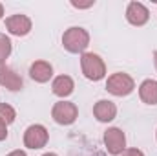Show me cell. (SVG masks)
<instances>
[{
  "instance_id": "obj_17",
  "label": "cell",
  "mask_w": 157,
  "mask_h": 156,
  "mask_svg": "<svg viewBox=\"0 0 157 156\" xmlns=\"http://www.w3.org/2000/svg\"><path fill=\"white\" fill-rule=\"evenodd\" d=\"M121 156H144V154H143V151H139V149H126Z\"/></svg>"
},
{
  "instance_id": "obj_18",
  "label": "cell",
  "mask_w": 157,
  "mask_h": 156,
  "mask_svg": "<svg viewBox=\"0 0 157 156\" xmlns=\"http://www.w3.org/2000/svg\"><path fill=\"white\" fill-rule=\"evenodd\" d=\"M6 138H7V127L0 123V142H2V140H6Z\"/></svg>"
},
{
  "instance_id": "obj_6",
  "label": "cell",
  "mask_w": 157,
  "mask_h": 156,
  "mask_svg": "<svg viewBox=\"0 0 157 156\" xmlns=\"http://www.w3.org/2000/svg\"><path fill=\"white\" fill-rule=\"evenodd\" d=\"M48 138H49V134H48L46 127H42V125H31L24 132V145L28 149H42V147H46Z\"/></svg>"
},
{
  "instance_id": "obj_14",
  "label": "cell",
  "mask_w": 157,
  "mask_h": 156,
  "mask_svg": "<svg viewBox=\"0 0 157 156\" xmlns=\"http://www.w3.org/2000/svg\"><path fill=\"white\" fill-rule=\"evenodd\" d=\"M15 117H17V112H15V109L11 107V105H7V103H0V123L2 125H11L13 121H15Z\"/></svg>"
},
{
  "instance_id": "obj_5",
  "label": "cell",
  "mask_w": 157,
  "mask_h": 156,
  "mask_svg": "<svg viewBox=\"0 0 157 156\" xmlns=\"http://www.w3.org/2000/svg\"><path fill=\"white\" fill-rule=\"evenodd\" d=\"M104 145H106L108 153L112 156H121L126 151V136H124V132L117 127L108 129L104 132Z\"/></svg>"
},
{
  "instance_id": "obj_19",
  "label": "cell",
  "mask_w": 157,
  "mask_h": 156,
  "mask_svg": "<svg viewBox=\"0 0 157 156\" xmlns=\"http://www.w3.org/2000/svg\"><path fill=\"white\" fill-rule=\"evenodd\" d=\"M7 156H28L24 151H13V153H9Z\"/></svg>"
},
{
  "instance_id": "obj_4",
  "label": "cell",
  "mask_w": 157,
  "mask_h": 156,
  "mask_svg": "<svg viewBox=\"0 0 157 156\" xmlns=\"http://www.w3.org/2000/svg\"><path fill=\"white\" fill-rule=\"evenodd\" d=\"M77 116H78L77 105L70 103V101H59L51 109V117L59 125H71V123H75Z\"/></svg>"
},
{
  "instance_id": "obj_22",
  "label": "cell",
  "mask_w": 157,
  "mask_h": 156,
  "mask_svg": "<svg viewBox=\"0 0 157 156\" xmlns=\"http://www.w3.org/2000/svg\"><path fill=\"white\" fill-rule=\"evenodd\" d=\"M42 156H57L55 153H46V154H42Z\"/></svg>"
},
{
  "instance_id": "obj_8",
  "label": "cell",
  "mask_w": 157,
  "mask_h": 156,
  "mask_svg": "<svg viewBox=\"0 0 157 156\" xmlns=\"http://www.w3.org/2000/svg\"><path fill=\"white\" fill-rule=\"evenodd\" d=\"M6 28L11 35L24 37L31 31V20L26 15H11L6 18Z\"/></svg>"
},
{
  "instance_id": "obj_9",
  "label": "cell",
  "mask_w": 157,
  "mask_h": 156,
  "mask_svg": "<svg viewBox=\"0 0 157 156\" xmlns=\"http://www.w3.org/2000/svg\"><path fill=\"white\" fill-rule=\"evenodd\" d=\"M0 84L11 92H17L24 86V81L13 68H9L7 64H0Z\"/></svg>"
},
{
  "instance_id": "obj_3",
  "label": "cell",
  "mask_w": 157,
  "mask_h": 156,
  "mask_svg": "<svg viewBox=\"0 0 157 156\" xmlns=\"http://www.w3.org/2000/svg\"><path fill=\"white\" fill-rule=\"evenodd\" d=\"M133 88H135L133 79L130 77L128 74H122V72L110 76V77H108V81H106V90H108L110 94L117 96V97L130 96V94L133 92Z\"/></svg>"
},
{
  "instance_id": "obj_1",
  "label": "cell",
  "mask_w": 157,
  "mask_h": 156,
  "mask_svg": "<svg viewBox=\"0 0 157 156\" xmlns=\"http://www.w3.org/2000/svg\"><path fill=\"white\" fill-rule=\"evenodd\" d=\"M90 44V35L84 28L73 26L70 30L64 31L62 35V46L70 51V53H82Z\"/></svg>"
},
{
  "instance_id": "obj_13",
  "label": "cell",
  "mask_w": 157,
  "mask_h": 156,
  "mask_svg": "<svg viewBox=\"0 0 157 156\" xmlns=\"http://www.w3.org/2000/svg\"><path fill=\"white\" fill-rule=\"evenodd\" d=\"M139 97L146 105H157V81L146 79L139 86Z\"/></svg>"
},
{
  "instance_id": "obj_21",
  "label": "cell",
  "mask_w": 157,
  "mask_h": 156,
  "mask_svg": "<svg viewBox=\"0 0 157 156\" xmlns=\"http://www.w3.org/2000/svg\"><path fill=\"white\" fill-rule=\"evenodd\" d=\"M2 15H4V6L0 4V18H2Z\"/></svg>"
},
{
  "instance_id": "obj_10",
  "label": "cell",
  "mask_w": 157,
  "mask_h": 156,
  "mask_svg": "<svg viewBox=\"0 0 157 156\" xmlns=\"http://www.w3.org/2000/svg\"><path fill=\"white\" fill-rule=\"evenodd\" d=\"M93 116L97 117L101 123H108V121L115 119V116H117V107H115V103H112L108 99H101L93 107Z\"/></svg>"
},
{
  "instance_id": "obj_16",
  "label": "cell",
  "mask_w": 157,
  "mask_h": 156,
  "mask_svg": "<svg viewBox=\"0 0 157 156\" xmlns=\"http://www.w3.org/2000/svg\"><path fill=\"white\" fill-rule=\"evenodd\" d=\"M95 4V0H90V2H75V0H71V6L73 7H78V9H84V7H91Z\"/></svg>"
},
{
  "instance_id": "obj_12",
  "label": "cell",
  "mask_w": 157,
  "mask_h": 156,
  "mask_svg": "<svg viewBox=\"0 0 157 156\" xmlns=\"http://www.w3.org/2000/svg\"><path fill=\"white\" fill-rule=\"evenodd\" d=\"M73 88H75V83H73V79L70 76H59V77L53 79V83H51V90L59 97H68L73 92Z\"/></svg>"
},
{
  "instance_id": "obj_15",
  "label": "cell",
  "mask_w": 157,
  "mask_h": 156,
  "mask_svg": "<svg viewBox=\"0 0 157 156\" xmlns=\"http://www.w3.org/2000/svg\"><path fill=\"white\" fill-rule=\"evenodd\" d=\"M11 55V39L0 33V64H6V59Z\"/></svg>"
},
{
  "instance_id": "obj_11",
  "label": "cell",
  "mask_w": 157,
  "mask_h": 156,
  "mask_svg": "<svg viewBox=\"0 0 157 156\" xmlns=\"http://www.w3.org/2000/svg\"><path fill=\"white\" fill-rule=\"evenodd\" d=\"M29 76L37 83H48L53 76V66L46 61H35L29 66Z\"/></svg>"
},
{
  "instance_id": "obj_7",
  "label": "cell",
  "mask_w": 157,
  "mask_h": 156,
  "mask_svg": "<svg viewBox=\"0 0 157 156\" xmlns=\"http://www.w3.org/2000/svg\"><path fill=\"white\" fill-rule=\"evenodd\" d=\"M150 18V11L141 2H130L126 7V20L133 26H144Z\"/></svg>"
},
{
  "instance_id": "obj_2",
  "label": "cell",
  "mask_w": 157,
  "mask_h": 156,
  "mask_svg": "<svg viewBox=\"0 0 157 156\" xmlns=\"http://www.w3.org/2000/svg\"><path fill=\"white\" fill-rule=\"evenodd\" d=\"M80 68H82L84 77L90 81H101L106 76V64L97 53H82Z\"/></svg>"
},
{
  "instance_id": "obj_20",
  "label": "cell",
  "mask_w": 157,
  "mask_h": 156,
  "mask_svg": "<svg viewBox=\"0 0 157 156\" xmlns=\"http://www.w3.org/2000/svg\"><path fill=\"white\" fill-rule=\"evenodd\" d=\"M154 64H155V70H157V51L154 53Z\"/></svg>"
}]
</instances>
